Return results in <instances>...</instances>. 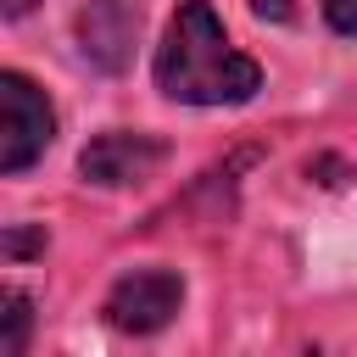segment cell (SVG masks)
<instances>
[{"mask_svg":"<svg viewBox=\"0 0 357 357\" xmlns=\"http://www.w3.org/2000/svg\"><path fill=\"white\" fill-rule=\"evenodd\" d=\"M156 84L167 100H184V106H240L257 95L262 73L251 56H240L229 45V33L206 0H184L156 50Z\"/></svg>","mask_w":357,"mask_h":357,"instance_id":"6da1fadb","label":"cell"},{"mask_svg":"<svg viewBox=\"0 0 357 357\" xmlns=\"http://www.w3.org/2000/svg\"><path fill=\"white\" fill-rule=\"evenodd\" d=\"M50 139H56L50 100H45L22 73H0V167H6V173L33 167Z\"/></svg>","mask_w":357,"mask_h":357,"instance_id":"7a4b0ae2","label":"cell"},{"mask_svg":"<svg viewBox=\"0 0 357 357\" xmlns=\"http://www.w3.org/2000/svg\"><path fill=\"white\" fill-rule=\"evenodd\" d=\"M178 301H184V284H178L173 268H134V273H123L112 284L106 318L117 329H128V335H156L162 324H173Z\"/></svg>","mask_w":357,"mask_h":357,"instance_id":"3957f363","label":"cell"},{"mask_svg":"<svg viewBox=\"0 0 357 357\" xmlns=\"http://www.w3.org/2000/svg\"><path fill=\"white\" fill-rule=\"evenodd\" d=\"M167 162V145L156 139V134H128V128H112V134H100V139H89L84 145V156H78V173L89 178V184H145L156 167Z\"/></svg>","mask_w":357,"mask_h":357,"instance_id":"277c9868","label":"cell"},{"mask_svg":"<svg viewBox=\"0 0 357 357\" xmlns=\"http://www.w3.org/2000/svg\"><path fill=\"white\" fill-rule=\"evenodd\" d=\"M134 33H139V11L128 0H89L78 11V45L100 73H123L128 67Z\"/></svg>","mask_w":357,"mask_h":357,"instance_id":"5b68a950","label":"cell"},{"mask_svg":"<svg viewBox=\"0 0 357 357\" xmlns=\"http://www.w3.org/2000/svg\"><path fill=\"white\" fill-rule=\"evenodd\" d=\"M28 296H17V290H6V340H0V351L6 357H22V346H28Z\"/></svg>","mask_w":357,"mask_h":357,"instance_id":"8992f818","label":"cell"},{"mask_svg":"<svg viewBox=\"0 0 357 357\" xmlns=\"http://www.w3.org/2000/svg\"><path fill=\"white\" fill-rule=\"evenodd\" d=\"M324 17L335 33H357V0H324Z\"/></svg>","mask_w":357,"mask_h":357,"instance_id":"52a82bcc","label":"cell"},{"mask_svg":"<svg viewBox=\"0 0 357 357\" xmlns=\"http://www.w3.org/2000/svg\"><path fill=\"white\" fill-rule=\"evenodd\" d=\"M251 11H257V17H273V22H290V17H296L290 0H251Z\"/></svg>","mask_w":357,"mask_h":357,"instance_id":"ba28073f","label":"cell"},{"mask_svg":"<svg viewBox=\"0 0 357 357\" xmlns=\"http://www.w3.org/2000/svg\"><path fill=\"white\" fill-rule=\"evenodd\" d=\"M33 245H39L33 234H11V240H6V251H33Z\"/></svg>","mask_w":357,"mask_h":357,"instance_id":"9c48e42d","label":"cell"},{"mask_svg":"<svg viewBox=\"0 0 357 357\" xmlns=\"http://www.w3.org/2000/svg\"><path fill=\"white\" fill-rule=\"evenodd\" d=\"M28 6H33V0H6V17H22Z\"/></svg>","mask_w":357,"mask_h":357,"instance_id":"30bf717a","label":"cell"}]
</instances>
